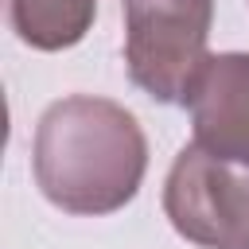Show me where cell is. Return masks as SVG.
I'll use <instances>...</instances> for the list:
<instances>
[{
    "instance_id": "1",
    "label": "cell",
    "mask_w": 249,
    "mask_h": 249,
    "mask_svg": "<svg viewBox=\"0 0 249 249\" xmlns=\"http://www.w3.org/2000/svg\"><path fill=\"white\" fill-rule=\"evenodd\" d=\"M31 167L47 202L97 218L121 210L140 191L148 140L124 105L74 93L39 117Z\"/></svg>"
},
{
    "instance_id": "2",
    "label": "cell",
    "mask_w": 249,
    "mask_h": 249,
    "mask_svg": "<svg viewBox=\"0 0 249 249\" xmlns=\"http://www.w3.org/2000/svg\"><path fill=\"white\" fill-rule=\"evenodd\" d=\"M124 66L152 101L187 105L206 66L214 0H121Z\"/></svg>"
},
{
    "instance_id": "3",
    "label": "cell",
    "mask_w": 249,
    "mask_h": 249,
    "mask_svg": "<svg viewBox=\"0 0 249 249\" xmlns=\"http://www.w3.org/2000/svg\"><path fill=\"white\" fill-rule=\"evenodd\" d=\"M163 210L179 237L202 249L249 245V171L202 152L195 140L175 156L163 183Z\"/></svg>"
},
{
    "instance_id": "4",
    "label": "cell",
    "mask_w": 249,
    "mask_h": 249,
    "mask_svg": "<svg viewBox=\"0 0 249 249\" xmlns=\"http://www.w3.org/2000/svg\"><path fill=\"white\" fill-rule=\"evenodd\" d=\"M195 144L241 171H249V54H210L187 93Z\"/></svg>"
},
{
    "instance_id": "5",
    "label": "cell",
    "mask_w": 249,
    "mask_h": 249,
    "mask_svg": "<svg viewBox=\"0 0 249 249\" xmlns=\"http://www.w3.org/2000/svg\"><path fill=\"white\" fill-rule=\"evenodd\" d=\"M97 0H8L12 31L35 51H66L86 39Z\"/></svg>"
},
{
    "instance_id": "6",
    "label": "cell",
    "mask_w": 249,
    "mask_h": 249,
    "mask_svg": "<svg viewBox=\"0 0 249 249\" xmlns=\"http://www.w3.org/2000/svg\"><path fill=\"white\" fill-rule=\"evenodd\" d=\"M245 249H249V245H245Z\"/></svg>"
}]
</instances>
